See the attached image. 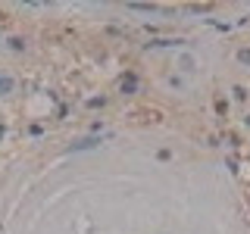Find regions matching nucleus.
I'll return each instance as SVG.
<instances>
[{
    "label": "nucleus",
    "mask_w": 250,
    "mask_h": 234,
    "mask_svg": "<svg viewBox=\"0 0 250 234\" xmlns=\"http://www.w3.org/2000/svg\"><path fill=\"white\" fill-rule=\"evenodd\" d=\"M175 69H178V72H185V75H191V72H197V69H200V62H197V57H194V53H178V57H175Z\"/></svg>",
    "instance_id": "1"
},
{
    "label": "nucleus",
    "mask_w": 250,
    "mask_h": 234,
    "mask_svg": "<svg viewBox=\"0 0 250 234\" xmlns=\"http://www.w3.org/2000/svg\"><path fill=\"white\" fill-rule=\"evenodd\" d=\"M234 59H238V66L250 69V47H247V44H244V47H238V53H234Z\"/></svg>",
    "instance_id": "2"
},
{
    "label": "nucleus",
    "mask_w": 250,
    "mask_h": 234,
    "mask_svg": "<svg viewBox=\"0 0 250 234\" xmlns=\"http://www.w3.org/2000/svg\"><path fill=\"white\" fill-rule=\"evenodd\" d=\"M166 84H169L172 91H185V88H188V81H185L182 75H169V78H166Z\"/></svg>",
    "instance_id": "3"
},
{
    "label": "nucleus",
    "mask_w": 250,
    "mask_h": 234,
    "mask_svg": "<svg viewBox=\"0 0 250 234\" xmlns=\"http://www.w3.org/2000/svg\"><path fill=\"white\" fill-rule=\"evenodd\" d=\"M100 140L97 137H84V140H78V144H72V150H91V147H97Z\"/></svg>",
    "instance_id": "4"
},
{
    "label": "nucleus",
    "mask_w": 250,
    "mask_h": 234,
    "mask_svg": "<svg viewBox=\"0 0 250 234\" xmlns=\"http://www.w3.org/2000/svg\"><path fill=\"white\" fill-rule=\"evenodd\" d=\"M0 94H13V78L6 72H0Z\"/></svg>",
    "instance_id": "5"
},
{
    "label": "nucleus",
    "mask_w": 250,
    "mask_h": 234,
    "mask_svg": "<svg viewBox=\"0 0 250 234\" xmlns=\"http://www.w3.org/2000/svg\"><path fill=\"white\" fill-rule=\"evenodd\" d=\"M10 50L22 53V50H25V41H22V38H10Z\"/></svg>",
    "instance_id": "6"
},
{
    "label": "nucleus",
    "mask_w": 250,
    "mask_h": 234,
    "mask_svg": "<svg viewBox=\"0 0 250 234\" xmlns=\"http://www.w3.org/2000/svg\"><path fill=\"white\" fill-rule=\"evenodd\" d=\"M234 100H241V103H244V100H247V88H241V84H234Z\"/></svg>",
    "instance_id": "7"
},
{
    "label": "nucleus",
    "mask_w": 250,
    "mask_h": 234,
    "mask_svg": "<svg viewBox=\"0 0 250 234\" xmlns=\"http://www.w3.org/2000/svg\"><path fill=\"white\" fill-rule=\"evenodd\" d=\"M244 125H247V128H250V113H247V116H244Z\"/></svg>",
    "instance_id": "8"
},
{
    "label": "nucleus",
    "mask_w": 250,
    "mask_h": 234,
    "mask_svg": "<svg viewBox=\"0 0 250 234\" xmlns=\"http://www.w3.org/2000/svg\"><path fill=\"white\" fill-rule=\"evenodd\" d=\"M3 135H6V128H3V125H0V137H3Z\"/></svg>",
    "instance_id": "9"
}]
</instances>
